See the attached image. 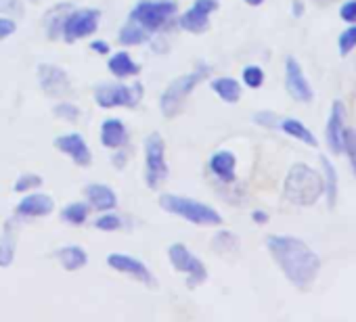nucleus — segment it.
Here are the masks:
<instances>
[{
	"label": "nucleus",
	"mask_w": 356,
	"mask_h": 322,
	"mask_svg": "<svg viewBox=\"0 0 356 322\" xmlns=\"http://www.w3.org/2000/svg\"><path fill=\"white\" fill-rule=\"evenodd\" d=\"M266 249L281 268L283 276L296 289L306 291L316 280L321 272V257L306 241L291 235H268Z\"/></svg>",
	"instance_id": "f257e3e1"
},
{
	"label": "nucleus",
	"mask_w": 356,
	"mask_h": 322,
	"mask_svg": "<svg viewBox=\"0 0 356 322\" xmlns=\"http://www.w3.org/2000/svg\"><path fill=\"white\" fill-rule=\"evenodd\" d=\"M283 197L298 205L310 207L323 197V176L306 164H296L289 168L283 183Z\"/></svg>",
	"instance_id": "f03ea898"
},
{
	"label": "nucleus",
	"mask_w": 356,
	"mask_h": 322,
	"mask_svg": "<svg viewBox=\"0 0 356 322\" xmlns=\"http://www.w3.org/2000/svg\"><path fill=\"white\" fill-rule=\"evenodd\" d=\"M159 207L163 212H170L174 216H181L191 224L197 226H220L222 216L208 203H202L191 197H181V195H161L159 197Z\"/></svg>",
	"instance_id": "7ed1b4c3"
},
{
	"label": "nucleus",
	"mask_w": 356,
	"mask_h": 322,
	"mask_svg": "<svg viewBox=\"0 0 356 322\" xmlns=\"http://www.w3.org/2000/svg\"><path fill=\"white\" fill-rule=\"evenodd\" d=\"M210 74V67L208 65H200L197 69L181 76V78H176L161 94L159 99V109L165 117H176V115H181L183 109H185V103L189 99V94L195 90V86L206 80Z\"/></svg>",
	"instance_id": "20e7f679"
},
{
	"label": "nucleus",
	"mask_w": 356,
	"mask_h": 322,
	"mask_svg": "<svg viewBox=\"0 0 356 322\" xmlns=\"http://www.w3.org/2000/svg\"><path fill=\"white\" fill-rule=\"evenodd\" d=\"M176 11L178 7L174 0H140L130 11V22H136L151 34L165 28L174 19Z\"/></svg>",
	"instance_id": "39448f33"
},
{
	"label": "nucleus",
	"mask_w": 356,
	"mask_h": 322,
	"mask_svg": "<svg viewBox=\"0 0 356 322\" xmlns=\"http://www.w3.org/2000/svg\"><path fill=\"white\" fill-rule=\"evenodd\" d=\"M168 178L165 144L163 138L153 132L145 140V180L149 189H157Z\"/></svg>",
	"instance_id": "423d86ee"
},
{
	"label": "nucleus",
	"mask_w": 356,
	"mask_h": 322,
	"mask_svg": "<svg viewBox=\"0 0 356 322\" xmlns=\"http://www.w3.org/2000/svg\"><path fill=\"white\" fill-rule=\"evenodd\" d=\"M168 257H170L172 266H174L178 272L187 276L189 289H193V287L206 282V278H208V268H206V264H204L191 249H187L183 243H174V245H170V247H168Z\"/></svg>",
	"instance_id": "0eeeda50"
},
{
	"label": "nucleus",
	"mask_w": 356,
	"mask_h": 322,
	"mask_svg": "<svg viewBox=\"0 0 356 322\" xmlns=\"http://www.w3.org/2000/svg\"><path fill=\"white\" fill-rule=\"evenodd\" d=\"M101 13L97 9H76L70 11L61 26V36L65 42H76L86 36H92L99 28Z\"/></svg>",
	"instance_id": "6e6552de"
},
{
	"label": "nucleus",
	"mask_w": 356,
	"mask_h": 322,
	"mask_svg": "<svg viewBox=\"0 0 356 322\" xmlns=\"http://www.w3.org/2000/svg\"><path fill=\"white\" fill-rule=\"evenodd\" d=\"M95 101L103 109H115V107H134L138 101V92L134 86H124L120 82L115 84H99L95 88Z\"/></svg>",
	"instance_id": "1a4fd4ad"
},
{
	"label": "nucleus",
	"mask_w": 356,
	"mask_h": 322,
	"mask_svg": "<svg viewBox=\"0 0 356 322\" xmlns=\"http://www.w3.org/2000/svg\"><path fill=\"white\" fill-rule=\"evenodd\" d=\"M285 90L298 103H312L314 99V90L296 57L285 59Z\"/></svg>",
	"instance_id": "9d476101"
},
{
	"label": "nucleus",
	"mask_w": 356,
	"mask_h": 322,
	"mask_svg": "<svg viewBox=\"0 0 356 322\" xmlns=\"http://www.w3.org/2000/svg\"><path fill=\"white\" fill-rule=\"evenodd\" d=\"M38 84H40L42 92L47 96H53V99L67 94L72 88L65 69H61L59 65H53V63H40L38 65Z\"/></svg>",
	"instance_id": "9b49d317"
},
{
	"label": "nucleus",
	"mask_w": 356,
	"mask_h": 322,
	"mask_svg": "<svg viewBox=\"0 0 356 322\" xmlns=\"http://www.w3.org/2000/svg\"><path fill=\"white\" fill-rule=\"evenodd\" d=\"M107 266L111 270L120 272V274H126V276H130V278L147 285V287H155V278L149 272V268L140 260H136L132 255H126V253H109L107 255Z\"/></svg>",
	"instance_id": "f8f14e48"
},
{
	"label": "nucleus",
	"mask_w": 356,
	"mask_h": 322,
	"mask_svg": "<svg viewBox=\"0 0 356 322\" xmlns=\"http://www.w3.org/2000/svg\"><path fill=\"white\" fill-rule=\"evenodd\" d=\"M216 9V0H195L193 7L181 17V28L189 34H204L210 28V15Z\"/></svg>",
	"instance_id": "ddd939ff"
},
{
	"label": "nucleus",
	"mask_w": 356,
	"mask_h": 322,
	"mask_svg": "<svg viewBox=\"0 0 356 322\" xmlns=\"http://www.w3.org/2000/svg\"><path fill=\"white\" fill-rule=\"evenodd\" d=\"M55 146L63 155H67L74 161V164L80 166V168H86V166L92 164V153H90L86 140L82 138V134H78V132H70V134L57 136L55 138Z\"/></svg>",
	"instance_id": "4468645a"
},
{
	"label": "nucleus",
	"mask_w": 356,
	"mask_h": 322,
	"mask_svg": "<svg viewBox=\"0 0 356 322\" xmlns=\"http://www.w3.org/2000/svg\"><path fill=\"white\" fill-rule=\"evenodd\" d=\"M343 130H346V109H343V103L341 101H333L329 117H327V126H325V138H327V146L335 155L341 153Z\"/></svg>",
	"instance_id": "2eb2a0df"
},
{
	"label": "nucleus",
	"mask_w": 356,
	"mask_h": 322,
	"mask_svg": "<svg viewBox=\"0 0 356 322\" xmlns=\"http://www.w3.org/2000/svg\"><path fill=\"white\" fill-rule=\"evenodd\" d=\"M53 210H55L53 197H49L47 193H38V191L24 197L17 205V214L26 218H44L53 214Z\"/></svg>",
	"instance_id": "dca6fc26"
},
{
	"label": "nucleus",
	"mask_w": 356,
	"mask_h": 322,
	"mask_svg": "<svg viewBox=\"0 0 356 322\" xmlns=\"http://www.w3.org/2000/svg\"><path fill=\"white\" fill-rule=\"evenodd\" d=\"M210 172L214 178H218L222 185H233L235 183V168H237V157L231 151H216L210 157L208 164Z\"/></svg>",
	"instance_id": "f3484780"
},
{
	"label": "nucleus",
	"mask_w": 356,
	"mask_h": 322,
	"mask_svg": "<svg viewBox=\"0 0 356 322\" xmlns=\"http://www.w3.org/2000/svg\"><path fill=\"white\" fill-rule=\"evenodd\" d=\"M321 168H323V195L327 199V207L333 210L337 203V195H339V178H337V170L333 166V161L327 155H321Z\"/></svg>",
	"instance_id": "a211bd4d"
},
{
	"label": "nucleus",
	"mask_w": 356,
	"mask_h": 322,
	"mask_svg": "<svg viewBox=\"0 0 356 322\" xmlns=\"http://www.w3.org/2000/svg\"><path fill=\"white\" fill-rule=\"evenodd\" d=\"M84 195H86L88 203L95 210H99V212H111V210L118 207V197H115V193L107 185L92 183V185H88L84 189Z\"/></svg>",
	"instance_id": "6ab92c4d"
},
{
	"label": "nucleus",
	"mask_w": 356,
	"mask_h": 322,
	"mask_svg": "<svg viewBox=\"0 0 356 322\" xmlns=\"http://www.w3.org/2000/svg\"><path fill=\"white\" fill-rule=\"evenodd\" d=\"M128 140V130L122 119L109 117L101 124V144L107 149H120Z\"/></svg>",
	"instance_id": "aec40b11"
},
{
	"label": "nucleus",
	"mask_w": 356,
	"mask_h": 322,
	"mask_svg": "<svg viewBox=\"0 0 356 322\" xmlns=\"http://www.w3.org/2000/svg\"><path fill=\"white\" fill-rule=\"evenodd\" d=\"M55 257L59 260V264L63 266V270L67 272H76V270H82L86 264H88V255L82 247L78 245H65L61 249L55 251Z\"/></svg>",
	"instance_id": "412c9836"
},
{
	"label": "nucleus",
	"mask_w": 356,
	"mask_h": 322,
	"mask_svg": "<svg viewBox=\"0 0 356 322\" xmlns=\"http://www.w3.org/2000/svg\"><path fill=\"white\" fill-rule=\"evenodd\" d=\"M107 69H109L115 78L126 80V78H134V76L138 74L140 67H138V63L132 61V57H130L126 51H120V53H115V55L109 57Z\"/></svg>",
	"instance_id": "4be33fe9"
},
{
	"label": "nucleus",
	"mask_w": 356,
	"mask_h": 322,
	"mask_svg": "<svg viewBox=\"0 0 356 322\" xmlns=\"http://www.w3.org/2000/svg\"><path fill=\"white\" fill-rule=\"evenodd\" d=\"M210 88L216 96H220V101H225L229 105H235L241 99V84L235 78H227V76L214 78Z\"/></svg>",
	"instance_id": "5701e85b"
},
{
	"label": "nucleus",
	"mask_w": 356,
	"mask_h": 322,
	"mask_svg": "<svg viewBox=\"0 0 356 322\" xmlns=\"http://www.w3.org/2000/svg\"><path fill=\"white\" fill-rule=\"evenodd\" d=\"M279 128L287 136H291V138H296V140H300V142H304L308 146H318V140L314 138V134L300 119H296V117H283L281 124H279Z\"/></svg>",
	"instance_id": "b1692460"
},
{
	"label": "nucleus",
	"mask_w": 356,
	"mask_h": 322,
	"mask_svg": "<svg viewBox=\"0 0 356 322\" xmlns=\"http://www.w3.org/2000/svg\"><path fill=\"white\" fill-rule=\"evenodd\" d=\"M118 40H120L124 46H138V44H145V42L149 40V32H147L143 26H138L136 22H130V19H128V24L120 30Z\"/></svg>",
	"instance_id": "393cba45"
},
{
	"label": "nucleus",
	"mask_w": 356,
	"mask_h": 322,
	"mask_svg": "<svg viewBox=\"0 0 356 322\" xmlns=\"http://www.w3.org/2000/svg\"><path fill=\"white\" fill-rule=\"evenodd\" d=\"M67 13H70L67 3H61V5H57V7L47 15L44 28H47V36H49L51 40H55L57 36H61V26H63V19H65Z\"/></svg>",
	"instance_id": "a878e982"
},
{
	"label": "nucleus",
	"mask_w": 356,
	"mask_h": 322,
	"mask_svg": "<svg viewBox=\"0 0 356 322\" xmlns=\"http://www.w3.org/2000/svg\"><path fill=\"white\" fill-rule=\"evenodd\" d=\"M88 214H90V207H88L86 203L76 201V203H67V205L61 210V220L67 222V224H72V226H80V224L86 222Z\"/></svg>",
	"instance_id": "bb28decb"
},
{
	"label": "nucleus",
	"mask_w": 356,
	"mask_h": 322,
	"mask_svg": "<svg viewBox=\"0 0 356 322\" xmlns=\"http://www.w3.org/2000/svg\"><path fill=\"white\" fill-rule=\"evenodd\" d=\"M212 247H214L216 251H220V253H231V251H235V249L239 247V237L233 235L231 230H220V232L214 237Z\"/></svg>",
	"instance_id": "cd10ccee"
},
{
	"label": "nucleus",
	"mask_w": 356,
	"mask_h": 322,
	"mask_svg": "<svg viewBox=\"0 0 356 322\" xmlns=\"http://www.w3.org/2000/svg\"><path fill=\"white\" fill-rule=\"evenodd\" d=\"M341 153L348 155L350 168L356 176V130L354 128H346L343 130V144H341Z\"/></svg>",
	"instance_id": "c85d7f7f"
},
{
	"label": "nucleus",
	"mask_w": 356,
	"mask_h": 322,
	"mask_svg": "<svg viewBox=\"0 0 356 322\" xmlns=\"http://www.w3.org/2000/svg\"><path fill=\"white\" fill-rule=\"evenodd\" d=\"M354 49H356V24H350V28H346L337 38V51L341 57H346Z\"/></svg>",
	"instance_id": "c756f323"
},
{
	"label": "nucleus",
	"mask_w": 356,
	"mask_h": 322,
	"mask_svg": "<svg viewBox=\"0 0 356 322\" xmlns=\"http://www.w3.org/2000/svg\"><path fill=\"white\" fill-rule=\"evenodd\" d=\"M241 78H243V84L248 86V88H260L262 84H264V69L260 67V65H245L243 67V71H241Z\"/></svg>",
	"instance_id": "7c9ffc66"
},
{
	"label": "nucleus",
	"mask_w": 356,
	"mask_h": 322,
	"mask_svg": "<svg viewBox=\"0 0 356 322\" xmlns=\"http://www.w3.org/2000/svg\"><path fill=\"white\" fill-rule=\"evenodd\" d=\"M95 228L103 230V232H113V230L122 228V220H120V216H115L111 212H103V216H99L95 220Z\"/></svg>",
	"instance_id": "2f4dec72"
},
{
	"label": "nucleus",
	"mask_w": 356,
	"mask_h": 322,
	"mask_svg": "<svg viewBox=\"0 0 356 322\" xmlns=\"http://www.w3.org/2000/svg\"><path fill=\"white\" fill-rule=\"evenodd\" d=\"M38 187H42V178H40L38 174H22V176L15 180L13 191H15V193H28V191H32V189H38Z\"/></svg>",
	"instance_id": "473e14b6"
},
{
	"label": "nucleus",
	"mask_w": 356,
	"mask_h": 322,
	"mask_svg": "<svg viewBox=\"0 0 356 322\" xmlns=\"http://www.w3.org/2000/svg\"><path fill=\"white\" fill-rule=\"evenodd\" d=\"M53 113H55L59 119L72 121V124L80 119V109H78L76 105H72V103H59V105H55Z\"/></svg>",
	"instance_id": "72a5a7b5"
},
{
	"label": "nucleus",
	"mask_w": 356,
	"mask_h": 322,
	"mask_svg": "<svg viewBox=\"0 0 356 322\" xmlns=\"http://www.w3.org/2000/svg\"><path fill=\"white\" fill-rule=\"evenodd\" d=\"M254 121L262 128H270V130H277L279 124H281V117L275 113V111H258L254 113Z\"/></svg>",
	"instance_id": "f704fd0d"
},
{
	"label": "nucleus",
	"mask_w": 356,
	"mask_h": 322,
	"mask_svg": "<svg viewBox=\"0 0 356 322\" xmlns=\"http://www.w3.org/2000/svg\"><path fill=\"white\" fill-rule=\"evenodd\" d=\"M0 15H24L22 0H0Z\"/></svg>",
	"instance_id": "c9c22d12"
},
{
	"label": "nucleus",
	"mask_w": 356,
	"mask_h": 322,
	"mask_svg": "<svg viewBox=\"0 0 356 322\" xmlns=\"http://www.w3.org/2000/svg\"><path fill=\"white\" fill-rule=\"evenodd\" d=\"M339 19L346 24H356V0H346L339 7Z\"/></svg>",
	"instance_id": "e433bc0d"
},
{
	"label": "nucleus",
	"mask_w": 356,
	"mask_h": 322,
	"mask_svg": "<svg viewBox=\"0 0 356 322\" xmlns=\"http://www.w3.org/2000/svg\"><path fill=\"white\" fill-rule=\"evenodd\" d=\"M15 257V249L9 241H0V268H7L13 264Z\"/></svg>",
	"instance_id": "4c0bfd02"
},
{
	"label": "nucleus",
	"mask_w": 356,
	"mask_h": 322,
	"mask_svg": "<svg viewBox=\"0 0 356 322\" xmlns=\"http://www.w3.org/2000/svg\"><path fill=\"white\" fill-rule=\"evenodd\" d=\"M15 30H17V24H15L11 17L0 15V40H5V38L13 36V34H15Z\"/></svg>",
	"instance_id": "58836bf2"
},
{
	"label": "nucleus",
	"mask_w": 356,
	"mask_h": 322,
	"mask_svg": "<svg viewBox=\"0 0 356 322\" xmlns=\"http://www.w3.org/2000/svg\"><path fill=\"white\" fill-rule=\"evenodd\" d=\"M90 51L97 53V55H109L111 53V46L105 40H92L90 42Z\"/></svg>",
	"instance_id": "ea45409f"
},
{
	"label": "nucleus",
	"mask_w": 356,
	"mask_h": 322,
	"mask_svg": "<svg viewBox=\"0 0 356 322\" xmlns=\"http://www.w3.org/2000/svg\"><path fill=\"white\" fill-rule=\"evenodd\" d=\"M252 220H254L256 224H266V222H268V214L262 212V210H254V212H252Z\"/></svg>",
	"instance_id": "a19ab883"
},
{
	"label": "nucleus",
	"mask_w": 356,
	"mask_h": 322,
	"mask_svg": "<svg viewBox=\"0 0 356 322\" xmlns=\"http://www.w3.org/2000/svg\"><path fill=\"white\" fill-rule=\"evenodd\" d=\"M291 13H293V17H302L304 15V3H302V0H293V3H291Z\"/></svg>",
	"instance_id": "79ce46f5"
},
{
	"label": "nucleus",
	"mask_w": 356,
	"mask_h": 322,
	"mask_svg": "<svg viewBox=\"0 0 356 322\" xmlns=\"http://www.w3.org/2000/svg\"><path fill=\"white\" fill-rule=\"evenodd\" d=\"M264 3V0H245V5H250V7H260Z\"/></svg>",
	"instance_id": "37998d69"
},
{
	"label": "nucleus",
	"mask_w": 356,
	"mask_h": 322,
	"mask_svg": "<svg viewBox=\"0 0 356 322\" xmlns=\"http://www.w3.org/2000/svg\"><path fill=\"white\" fill-rule=\"evenodd\" d=\"M314 5H318V7H325V5H329V3H333V0H312Z\"/></svg>",
	"instance_id": "c03bdc74"
}]
</instances>
